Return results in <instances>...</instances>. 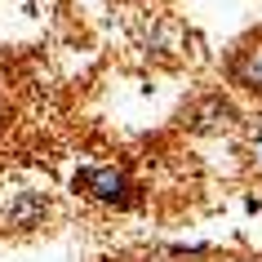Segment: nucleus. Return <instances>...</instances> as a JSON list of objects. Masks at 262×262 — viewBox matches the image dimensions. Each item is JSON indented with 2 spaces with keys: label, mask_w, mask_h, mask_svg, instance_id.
I'll return each mask as SVG.
<instances>
[{
  "label": "nucleus",
  "mask_w": 262,
  "mask_h": 262,
  "mask_svg": "<svg viewBox=\"0 0 262 262\" xmlns=\"http://www.w3.org/2000/svg\"><path fill=\"white\" fill-rule=\"evenodd\" d=\"M76 187L107 209H134L138 205V182H134V173L124 165H89L76 173Z\"/></svg>",
  "instance_id": "f257e3e1"
},
{
  "label": "nucleus",
  "mask_w": 262,
  "mask_h": 262,
  "mask_svg": "<svg viewBox=\"0 0 262 262\" xmlns=\"http://www.w3.org/2000/svg\"><path fill=\"white\" fill-rule=\"evenodd\" d=\"M231 124H235V107L222 94L200 98V107L191 111V129L195 134H222V129H231Z\"/></svg>",
  "instance_id": "f03ea898"
},
{
  "label": "nucleus",
  "mask_w": 262,
  "mask_h": 262,
  "mask_svg": "<svg viewBox=\"0 0 262 262\" xmlns=\"http://www.w3.org/2000/svg\"><path fill=\"white\" fill-rule=\"evenodd\" d=\"M227 76H231V84H240V89H249V94H262V40L245 45V49L231 58Z\"/></svg>",
  "instance_id": "7ed1b4c3"
},
{
  "label": "nucleus",
  "mask_w": 262,
  "mask_h": 262,
  "mask_svg": "<svg viewBox=\"0 0 262 262\" xmlns=\"http://www.w3.org/2000/svg\"><path fill=\"white\" fill-rule=\"evenodd\" d=\"M249 165L262 173V120L253 124V134H249Z\"/></svg>",
  "instance_id": "20e7f679"
}]
</instances>
